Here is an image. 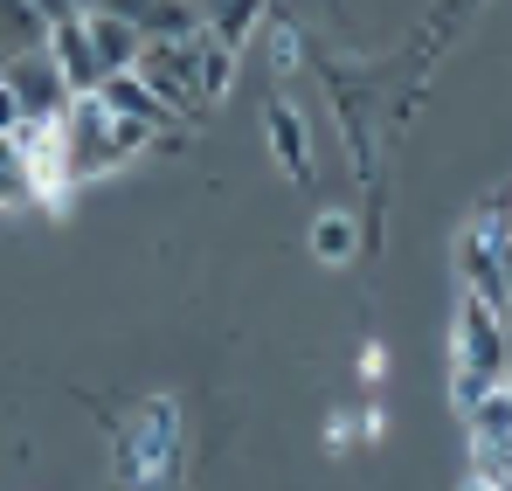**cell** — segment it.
Listing matches in <instances>:
<instances>
[{"label":"cell","mask_w":512,"mask_h":491,"mask_svg":"<svg viewBox=\"0 0 512 491\" xmlns=\"http://www.w3.org/2000/svg\"><path fill=\"white\" fill-rule=\"evenodd\" d=\"M56 125H63V160H70V180H77V187L104 180V173H118L139 146H160V132H153V125L118 118L97 90H77V97L56 111Z\"/></svg>","instance_id":"obj_1"},{"label":"cell","mask_w":512,"mask_h":491,"mask_svg":"<svg viewBox=\"0 0 512 491\" xmlns=\"http://www.w3.org/2000/svg\"><path fill=\"white\" fill-rule=\"evenodd\" d=\"M450 367H457V402L492 388L506 374V319L478 291H457V326H450Z\"/></svg>","instance_id":"obj_2"},{"label":"cell","mask_w":512,"mask_h":491,"mask_svg":"<svg viewBox=\"0 0 512 491\" xmlns=\"http://www.w3.org/2000/svg\"><path fill=\"white\" fill-rule=\"evenodd\" d=\"M139 77L153 83L180 118L208 111V90H201V35H187V42H146L139 49Z\"/></svg>","instance_id":"obj_3"},{"label":"cell","mask_w":512,"mask_h":491,"mask_svg":"<svg viewBox=\"0 0 512 491\" xmlns=\"http://www.w3.org/2000/svg\"><path fill=\"white\" fill-rule=\"evenodd\" d=\"M0 77L14 83V97H21V111L28 118H56L77 90L63 77V63L49 56V49H14V56H0Z\"/></svg>","instance_id":"obj_4"},{"label":"cell","mask_w":512,"mask_h":491,"mask_svg":"<svg viewBox=\"0 0 512 491\" xmlns=\"http://www.w3.org/2000/svg\"><path fill=\"white\" fill-rule=\"evenodd\" d=\"M167 402H146L139 409V422L125 429V443H118V471L132 478V485H153L160 471H167V457H173V422H167Z\"/></svg>","instance_id":"obj_5"},{"label":"cell","mask_w":512,"mask_h":491,"mask_svg":"<svg viewBox=\"0 0 512 491\" xmlns=\"http://www.w3.org/2000/svg\"><path fill=\"white\" fill-rule=\"evenodd\" d=\"M97 97H104V104H111L118 118H139V125H153L160 139L187 132V125H180V111H173L167 97H160L153 83L139 77V63H132V70H104V77H97Z\"/></svg>","instance_id":"obj_6"},{"label":"cell","mask_w":512,"mask_h":491,"mask_svg":"<svg viewBox=\"0 0 512 491\" xmlns=\"http://www.w3.org/2000/svg\"><path fill=\"white\" fill-rule=\"evenodd\" d=\"M49 56L63 63L70 90H97V77H104V63H97V49H90V14L49 21Z\"/></svg>","instance_id":"obj_7"},{"label":"cell","mask_w":512,"mask_h":491,"mask_svg":"<svg viewBox=\"0 0 512 491\" xmlns=\"http://www.w3.org/2000/svg\"><path fill=\"white\" fill-rule=\"evenodd\" d=\"M263 132H270V160L284 166L291 180H305V173H312V132H305V118L291 111V97H270Z\"/></svg>","instance_id":"obj_8"},{"label":"cell","mask_w":512,"mask_h":491,"mask_svg":"<svg viewBox=\"0 0 512 491\" xmlns=\"http://www.w3.org/2000/svg\"><path fill=\"white\" fill-rule=\"evenodd\" d=\"M90 49H97L104 70H132L139 49H146V28L125 21V14H111V7H90Z\"/></svg>","instance_id":"obj_9"},{"label":"cell","mask_w":512,"mask_h":491,"mask_svg":"<svg viewBox=\"0 0 512 491\" xmlns=\"http://www.w3.org/2000/svg\"><path fill=\"white\" fill-rule=\"evenodd\" d=\"M464 422H471V443H512V374H499L492 388H478L464 402Z\"/></svg>","instance_id":"obj_10"},{"label":"cell","mask_w":512,"mask_h":491,"mask_svg":"<svg viewBox=\"0 0 512 491\" xmlns=\"http://www.w3.org/2000/svg\"><path fill=\"white\" fill-rule=\"evenodd\" d=\"M263 21H270V0H215L208 7V35L215 42H229V49H243L263 35Z\"/></svg>","instance_id":"obj_11"},{"label":"cell","mask_w":512,"mask_h":491,"mask_svg":"<svg viewBox=\"0 0 512 491\" xmlns=\"http://www.w3.org/2000/svg\"><path fill=\"white\" fill-rule=\"evenodd\" d=\"M353 249H360V222H353L346 208H326V215L312 222V256H319V263H353Z\"/></svg>","instance_id":"obj_12"},{"label":"cell","mask_w":512,"mask_h":491,"mask_svg":"<svg viewBox=\"0 0 512 491\" xmlns=\"http://www.w3.org/2000/svg\"><path fill=\"white\" fill-rule=\"evenodd\" d=\"M14 201H35V187H28V166H21V139L0 132V208H14Z\"/></svg>","instance_id":"obj_13"},{"label":"cell","mask_w":512,"mask_h":491,"mask_svg":"<svg viewBox=\"0 0 512 491\" xmlns=\"http://www.w3.org/2000/svg\"><path fill=\"white\" fill-rule=\"evenodd\" d=\"M277 42H270V63L277 70H298V28H270Z\"/></svg>","instance_id":"obj_14"},{"label":"cell","mask_w":512,"mask_h":491,"mask_svg":"<svg viewBox=\"0 0 512 491\" xmlns=\"http://www.w3.org/2000/svg\"><path fill=\"white\" fill-rule=\"evenodd\" d=\"M28 125V111H21V97H14V83L0 77V132H21Z\"/></svg>","instance_id":"obj_15"},{"label":"cell","mask_w":512,"mask_h":491,"mask_svg":"<svg viewBox=\"0 0 512 491\" xmlns=\"http://www.w3.org/2000/svg\"><path fill=\"white\" fill-rule=\"evenodd\" d=\"M353 422H360V415H333V429H326V450H346V443H353Z\"/></svg>","instance_id":"obj_16"},{"label":"cell","mask_w":512,"mask_h":491,"mask_svg":"<svg viewBox=\"0 0 512 491\" xmlns=\"http://www.w3.org/2000/svg\"><path fill=\"white\" fill-rule=\"evenodd\" d=\"M381 374H388V353L367 346V353H360V381H381Z\"/></svg>","instance_id":"obj_17"},{"label":"cell","mask_w":512,"mask_h":491,"mask_svg":"<svg viewBox=\"0 0 512 491\" xmlns=\"http://www.w3.org/2000/svg\"><path fill=\"white\" fill-rule=\"evenodd\" d=\"M35 7H42V14H49V21H63V14H84V7H77V0H35Z\"/></svg>","instance_id":"obj_18"},{"label":"cell","mask_w":512,"mask_h":491,"mask_svg":"<svg viewBox=\"0 0 512 491\" xmlns=\"http://www.w3.org/2000/svg\"><path fill=\"white\" fill-rule=\"evenodd\" d=\"M499 319H506V326H512V291H506V305H499Z\"/></svg>","instance_id":"obj_19"},{"label":"cell","mask_w":512,"mask_h":491,"mask_svg":"<svg viewBox=\"0 0 512 491\" xmlns=\"http://www.w3.org/2000/svg\"><path fill=\"white\" fill-rule=\"evenodd\" d=\"M77 7H84V14H90V7H104V0H77Z\"/></svg>","instance_id":"obj_20"},{"label":"cell","mask_w":512,"mask_h":491,"mask_svg":"<svg viewBox=\"0 0 512 491\" xmlns=\"http://www.w3.org/2000/svg\"><path fill=\"white\" fill-rule=\"evenodd\" d=\"M201 7H215V0H201Z\"/></svg>","instance_id":"obj_21"}]
</instances>
